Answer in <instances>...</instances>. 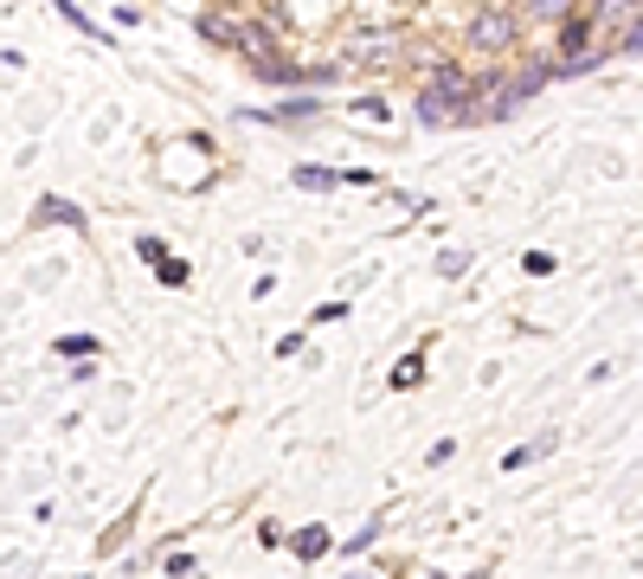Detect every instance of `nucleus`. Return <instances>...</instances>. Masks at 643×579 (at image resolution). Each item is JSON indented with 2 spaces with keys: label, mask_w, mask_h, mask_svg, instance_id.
<instances>
[{
  "label": "nucleus",
  "mask_w": 643,
  "mask_h": 579,
  "mask_svg": "<svg viewBox=\"0 0 643 579\" xmlns=\"http://www.w3.org/2000/svg\"><path fill=\"white\" fill-rule=\"evenodd\" d=\"M521 39V13L515 7H483L477 20H470V46L477 52H508Z\"/></svg>",
  "instance_id": "nucleus-1"
},
{
  "label": "nucleus",
  "mask_w": 643,
  "mask_h": 579,
  "mask_svg": "<svg viewBox=\"0 0 643 579\" xmlns=\"http://www.w3.org/2000/svg\"><path fill=\"white\" fill-rule=\"evenodd\" d=\"M399 52V33L393 26H360V33H348V59L355 65H386Z\"/></svg>",
  "instance_id": "nucleus-2"
},
{
  "label": "nucleus",
  "mask_w": 643,
  "mask_h": 579,
  "mask_svg": "<svg viewBox=\"0 0 643 579\" xmlns=\"http://www.w3.org/2000/svg\"><path fill=\"white\" fill-rule=\"evenodd\" d=\"M225 46L251 52V59H258V72H264V65H277V39H271V26H258V20H232V39H225Z\"/></svg>",
  "instance_id": "nucleus-3"
},
{
  "label": "nucleus",
  "mask_w": 643,
  "mask_h": 579,
  "mask_svg": "<svg viewBox=\"0 0 643 579\" xmlns=\"http://www.w3.org/2000/svg\"><path fill=\"white\" fill-rule=\"evenodd\" d=\"M136 251H143L148 264H154V278H161V284H187V264H181V258H174V251H168L161 238H143Z\"/></svg>",
  "instance_id": "nucleus-4"
},
{
  "label": "nucleus",
  "mask_w": 643,
  "mask_h": 579,
  "mask_svg": "<svg viewBox=\"0 0 643 579\" xmlns=\"http://www.w3.org/2000/svg\"><path fill=\"white\" fill-rule=\"evenodd\" d=\"M39 219H52V225H84V213H77L72 200H59V194H52V200H39Z\"/></svg>",
  "instance_id": "nucleus-5"
},
{
  "label": "nucleus",
  "mask_w": 643,
  "mask_h": 579,
  "mask_svg": "<svg viewBox=\"0 0 643 579\" xmlns=\"http://www.w3.org/2000/svg\"><path fill=\"white\" fill-rule=\"evenodd\" d=\"M296 187H302V194H329L335 174H329V168H296Z\"/></svg>",
  "instance_id": "nucleus-6"
},
{
  "label": "nucleus",
  "mask_w": 643,
  "mask_h": 579,
  "mask_svg": "<svg viewBox=\"0 0 643 579\" xmlns=\"http://www.w3.org/2000/svg\"><path fill=\"white\" fill-rule=\"evenodd\" d=\"M547 444H554V438H541V444H515V451L502 457V470H528V464H534V457H541Z\"/></svg>",
  "instance_id": "nucleus-7"
},
{
  "label": "nucleus",
  "mask_w": 643,
  "mask_h": 579,
  "mask_svg": "<svg viewBox=\"0 0 643 579\" xmlns=\"http://www.w3.org/2000/svg\"><path fill=\"white\" fill-rule=\"evenodd\" d=\"M419 380H425V355H406L393 367V386H419Z\"/></svg>",
  "instance_id": "nucleus-8"
},
{
  "label": "nucleus",
  "mask_w": 643,
  "mask_h": 579,
  "mask_svg": "<svg viewBox=\"0 0 643 579\" xmlns=\"http://www.w3.org/2000/svg\"><path fill=\"white\" fill-rule=\"evenodd\" d=\"M521 271H534V278H554V271H560V258H554V251H521Z\"/></svg>",
  "instance_id": "nucleus-9"
},
{
  "label": "nucleus",
  "mask_w": 643,
  "mask_h": 579,
  "mask_svg": "<svg viewBox=\"0 0 643 579\" xmlns=\"http://www.w3.org/2000/svg\"><path fill=\"white\" fill-rule=\"evenodd\" d=\"M322 547H329V528H302V534H296V554H302V560H316Z\"/></svg>",
  "instance_id": "nucleus-10"
},
{
  "label": "nucleus",
  "mask_w": 643,
  "mask_h": 579,
  "mask_svg": "<svg viewBox=\"0 0 643 579\" xmlns=\"http://www.w3.org/2000/svg\"><path fill=\"white\" fill-rule=\"evenodd\" d=\"M59 355H97V342H90V335H59Z\"/></svg>",
  "instance_id": "nucleus-11"
},
{
  "label": "nucleus",
  "mask_w": 643,
  "mask_h": 579,
  "mask_svg": "<svg viewBox=\"0 0 643 579\" xmlns=\"http://www.w3.org/2000/svg\"><path fill=\"white\" fill-rule=\"evenodd\" d=\"M437 271H444V278H463V271H470V251H444Z\"/></svg>",
  "instance_id": "nucleus-12"
},
{
  "label": "nucleus",
  "mask_w": 643,
  "mask_h": 579,
  "mask_svg": "<svg viewBox=\"0 0 643 579\" xmlns=\"http://www.w3.org/2000/svg\"><path fill=\"white\" fill-rule=\"evenodd\" d=\"M342 316H348V303H316L309 309V322H342Z\"/></svg>",
  "instance_id": "nucleus-13"
},
{
  "label": "nucleus",
  "mask_w": 643,
  "mask_h": 579,
  "mask_svg": "<svg viewBox=\"0 0 643 579\" xmlns=\"http://www.w3.org/2000/svg\"><path fill=\"white\" fill-rule=\"evenodd\" d=\"M271 116H289V123H302V116H316V103H309V97H296V103H284V110H271Z\"/></svg>",
  "instance_id": "nucleus-14"
},
{
  "label": "nucleus",
  "mask_w": 643,
  "mask_h": 579,
  "mask_svg": "<svg viewBox=\"0 0 643 579\" xmlns=\"http://www.w3.org/2000/svg\"><path fill=\"white\" fill-rule=\"evenodd\" d=\"M200 26H207V39H219V46H225V39H232V20H219V13H207V20H200Z\"/></svg>",
  "instance_id": "nucleus-15"
}]
</instances>
